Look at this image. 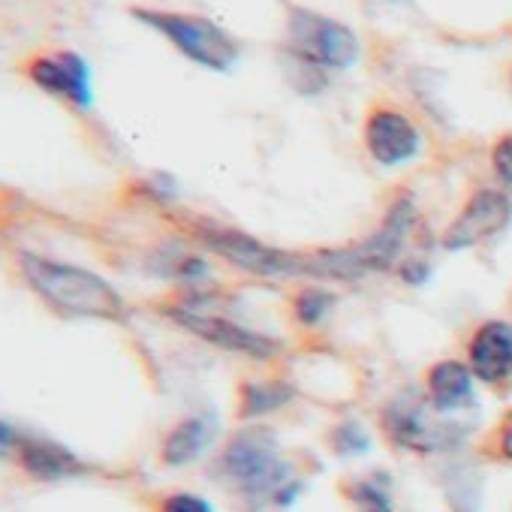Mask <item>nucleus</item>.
I'll list each match as a JSON object with an SVG mask.
<instances>
[{"mask_svg": "<svg viewBox=\"0 0 512 512\" xmlns=\"http://www.w3.org/2000/svg\"><path fill=\"white\" fill-rule=\"evenodd\" d=\"M16 269L28 290L58 317L76 320H103V323H124L127 302L124 296L97 272L52 260V256L19 250Z\"/></svg>", "mask_w": 512, "mask_h": 512, "instance_id": "f257e3e1", "label": "nucleus"}, {"mask_svg": "<svg viewBox=\"0 0 512 512\" xmlns=\"http://www.w3.org/2000/svg\"><path fill=\"white\" fill-rule=\"evenodd\" d=\"M416 226V205L410 196H398L383 223L362 241L347 247H323L314 253H302V272L305 278L320 281H359L374 272H386L401 263V253L407 238Z\"/></svg>", "mask_w": 512, "mask_h": 512, "instance_id": "f03ea898", "label": "nucleus"}, {"mask_svg": "<svg viewBox=\"0 0 512 512\" xmlns=\"http://www.w3.org/2000/svg\"><path fill=\"white\" fill-rule=\"evenodd\" d=\"M217 470L250 503L290 506L302 491V482L293 476V467L284 461L275 434L266 428L238 431L220 452Z\"/></svg>", "mask_w": 512, "mask_h": 512, "instance_id": "7ed1b4c3", "label": "nucleus"}, {"mask_svg": "<svg viewBox=\"0 0 512 512\" xmlns=\"http://www.w3.org/2000/svg\"><path fill=\"white\" fill-rule=\"evenodd\" d=\"M130 16L142 22L145 28L157 31L163 40H169L184 58H190L199 67H208L214 73H226L241 58L238 43L211 19L193 16V13H175V10H154V7H133Z\"/></svg>", "mask_w": 512, "mask_h": 512, "instance_id": "20e7f679", "label": "nucleus"}, {"mask_svg": "<svg viewBox=\"0 0 512 512\" xmlns=\"http://www.w3.org/2000/svg\"><path fill=\"white\" fill-rule=\"evenodd\" d=\"M284 52L290 61L314 70H347L359 61V37L344 22L320 16L305 7H293L287 16Z\"/></svg>", "mask_w": 512, "mask_h": 512, "instance_id": "39448f33", "label": "nucleus"}, {"mask_svg": "<svg viewBox=\"0 0 512 512\" xmlns=\"http://www.w3.org/2000/svg\"><path fill=\"white\" fill-rule=\"evenodd\" d=\"M190 232L214 250L220 260L232 263L235 269L256 275V278H284V275H299L302 269V253L299 250H284L275 244H266L260 238H253L241 229L220 226L211 220H193Z\"/></svg>", "mask_w": 512, "mask_h": 512, "instance_id": "423d86ee", "label": "nucleus"}, {"mask_svg": "<svg viewBox=\"0 0 512 512\" xmlns=\"http://www.w3.org/2000/svg\"><path fill=\"white\" fill-rule=\"evenodd\" d=\"M166 317L181 326L184 332L196 335L199 341L211 344V347H220L226 353H238V356H247V359H256V362H269L281 353V341L272 338V335H263V332H253L223 314H211L205 311L199 302L193 299H181V302H172L166 305Z\"/></svg>", "mask_w": 512, "mask_h": 512, "instance_id": "0eeeda50", "label": "nucleus"}, {"mask_svg": "<svg viewBox=\"0 0 512 512\" xmlns=\"http://www.w3.org/2000/svg\"><path fill=\"white\" fill-rule=\"evenodd\" d=\"M440 416L443 413H437L431 401L404 392L386 407L383 422H386L389 437L398 446L413 449V452H443V449L458 446L464 440V431L455 422H446Z\"/></svg>", "mask_w": 512, "mask_h": 512, "instance_id": "6e6552de", "label": "nucleus"}, {"mask_svg": "<svg viewBox=\"0 0 512 512\" xmlns=\"http://www.w3.org/2000/svg\"><path fill=\"white\" fill-rule=\"evenodd\" d=\"M22 76L40 88L43 94L67 103L70 109L88 112L94 103V88H91V67L88 61L73 52V49H52V52H37L22 64Z\"/></svg>", "mask_w": 512, "mask_h": 512, "instance_id": "1a4fd4ad", "label": "nucleus"}, {"mask_svg": "<svg viewBox=\"0 0 512 512\" xmlns=\"http://www.w3.org/2000/svg\"><path fill=\"white\" fill-rule=\"evenodd\" d=\"M512 220V202L506 193L491 190V187H479L464 208L455 214V220L446 226L440 244L443 250L455 253V250H470L494 235H500Z\"/></svg>", "mask_w": 512, "mask_h": 512, "instance_id": "9d476101", "label": "nucleus"}, {"mask_svg": "<svg viewBox=\"0 0 512 512\" xmlns=\"http://www.w3.org/2000/svg\"><path fill=\"white\" fill-rule=\"evenodd\" d=\"M365 148L380 166H404L419 154L422 133L404 112L380 106L365 118Z\"/></svg>", "mask_w": 512, "mask_h": 512, "instance_id": "9b49d317", "label": "nucleus"}, {"mask_svg": "<svg viewBox=\"0 0 512 512\" xmlns=\"http://www.w3.org/2000/svg\"><path fill=\"white\" fill-rule=\"evenodd\" d=\"M13 458L19 461V467L28 476H34L40 482H61V479H76V476L88 473V464L73 449H67L64 443L43 437V434L19 431Z\"/></svg>", "mask_w": 512, "mask_h": 512, "instance_id": "f8f14e48", "label": "nucleus"}, {"mask_svg": "<svg viewBox=\"0 0 512 512\" xmlns=\"http://www.w3.org/2000/svg\"><path fill=\"white\" fill-rule=\"evenodd\" d=\"M467 365L485 386H500L512 377V326L506 320L482 323L467 347Z\"/></svg>", "mask_w": 512, "mask_h": 512, "instance_id": "ddd939ff", "label": "nucleus"}, {"mask_svg": "<svg viewBox=\"0 0 512 512\" xmlns=\"http://www.w3.org/2000/svg\"><path fill=\"white\" fill-rule=\"evenodd\" d=\"M473 371L467 362L458 359H443L428 371V401L437 413H455V410H467L476 401V389H473Z\"/></svg>", "mask_w": 512, "mask_h": 512, "instance_id": "4468645a", "label": "nucleus"}, {"mask_svg": "<svg viewBox=\"0 0 512 512\" xmlns=\"http://www.w3.org/2000/svg\"><path fill=\"white\" fill-rule=\"evenodd\" d=\"M211 440H214V419L211 416H187L166 434L160 455L166 464L181 467V464L196 461L208 449Z\"/></svg>", "mask_w": 512, "mask_h": 512, "instance_id": "2eb2a0df", "label": "nucleus"}, {"mask_svg": "<svg viewBox=\"0 0 512 512\" xmlns=\"http://www.w3.org/2000/svg\"><path fill=\"white\" fill-rule=\"evenodd\" d=\"M293 398H296V389L287 380H250L241 386L238 413L244 419H256V416H266V413L287 407Z\"/></svg>", "mask_w": 512, "mask_h": 512, "instance_id": "dca6fc26", "label": "nucleus"}, {"mask_svg": "<svg viewBox=\"0 0 512 512\" xmlns=\"http://www.w3.org/2000/svg\"><path fill=\"white\" fill-rule=\"evenodd\" d=\"M443 491L452 512H479V473L467 464H452L443 473Z\"/></svg>", "mask_w": 512, "mask_h": 512, "instance_id": "f3484780", "label": "nucleus"}, {"mask_svg": "<svg viewBox=\"0 0 512 512\" xmlns=\"http://www.w3.org/2000/svg\"><path fill=\"white\" fill-rule=\"evenodd\" d=\"M335 302H338L335 293H329L323 287H305L293 299V314L302 326H320L332 314Z\"/></svg>", "mask_w": 512, "mask_h": 512, "instance_id": "a211bd4d", "label": "nucleus"}, {"mask_svg": "<svg viewBox=\"0 0 512 512\" xmlns=\"http://www.w3.org/2000/svg\"><path fill=\"white\" fill-rule=\"evenodd\" d=\"M347 497L359 506V512H392V491L383 476L356 479L347 488Z\"/></svg>", "mask_w": 512, "mask_h": 512, "instance_id": "6ab92c4d", "label": "nucleus"}, {"mask_svg": "<svg viewBox=\"0 0 512 512\" xmlns=\"http://www.w3.org/2000/svg\"><path fill=\"white\" fill-rule=\"evenodd\" d=\"M332 446H335L338 455H362L371 446V440H368V431L359 422H341L332 431Z\"/></svg>", "mask_w": 512, "mask_h": 512, "instance_id": "aec40b11", "label": "nucleus"}, {"mask_svg": "<svg viewBox=\"0 0 512 512\" xmlns=\"http://www.w3.org/2000/svg\"><path fill=\"white\" fill-rule=\"evenodd\" d=\"M491 169H494V175L503 184L512 187V133H506V136H500L494 142V148H491Z\"/></svg>", "mask_w": 512, "mask_h": 512, "instance_id": "412c9836", "label": "nucleus"}, {"mask_svg": "<svg viewBox=\"0 0 512 512\" xmlns=\"http://www.w3.org/2000/svg\"><path fill=\"white\" fill-rule=\"evenodd\" d=\"M160 512H214L211 503L199 494H187V491H178V494H169L163 503H160Z\"/></svg>", "mask_w": 512, "mask_h": 512, "instance_id": "4be33fe9", "label": "nucleus"}, {"mask_svg": "<svg viewBox=\"0 0 512 512\" xmlns=\"http://www.w3.org/2000/svg\"><path fill=\"white\" fill-rule=\"evenodd\" d=\"M398 275L404 284H413V287H422L428 278H431V266L425 260H407L404 266H398Z\"/></svg>", "mask_w": 512, "mask_h": 512, "instance_id": "5701e85b", "label": "nucleus"}, {"mask_svg": "<svg viewBox=\"0 0 512 512\" xmlns=\"http://www.w3.org/2000/svg\"><path fill=\"white\" fill-rule=\"evenodd\" d=\"M16 437H19V431H16L13 425H7L4 419H0V458H4V455H13Z\"/></svg>", "mask_w": 512, "mask_h": 512, "instance_id": "b1692460", "label": "nucleus"}, {"mask_svg": "<svg viewBox=\"0 0 512 512\" xmlns=\"http://www.w3.org/2000/svg\"><path fill=\"white\" fill-rule=\"evenodd\" d=\"M497 449H500V455H503V458H509V461H512V419L503 425V431H500V437H497Z\"/></svg>", "mask_w": 512, "mask_h": 512, "instance_id": "393cba45", "label": "nucleus"}, {"mask_svg": "<svg viewBox=\"0 0 512 512\" xmlns=\"http://www.w3.org/2000/svg\"><path fill=\"white\" fill-rule=\"evenodd\" d=\"M509 88H512V70H509Z\"/></svg>", "mask_w": 512, "mask_h": 512, "instance_id": "a878e982", "label": "nucleus"}, {"mask_svg": "<svg viewBox=\"0 0 512 512\" xmlns=\"http://www.w3.org/2000/svg\"><path fill=\"white\" fill-rule=\"evenodd\" d=\"M389 4H401V0H389Z\"/></svg>", "mask_w": 512, "mask_h": 512, "instance_id": "bb28decb", "label": "nucleus"}]
</instances>
